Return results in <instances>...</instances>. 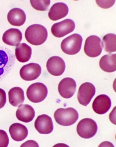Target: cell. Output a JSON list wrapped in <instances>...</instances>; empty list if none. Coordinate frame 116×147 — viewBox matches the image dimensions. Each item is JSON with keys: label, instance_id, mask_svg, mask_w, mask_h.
I'll return each mask as SVG.
<instances>
[{"label": "cell", "instance_id": "obj_15", "mask_svg": "<svg viewBox=\"0 0 116 147\" xmlns=\"http://www.w3.org/2000/svg\"><path fill=\"white\" fill-rule=\"evenodd\" d=\"M22 39V34L19 30L11 28L5 31L2 37L3 41L7 45L17 46Z\"/></svg>", "mask_w": 116, "mask_h": 147}, {"label": "cell", "instance_id": "obj_21", "mask_svg": "<svg viewBox=\"0 0 116 147\" xmlns=\"http://www.w3.org/2000/svg\"><path fill=\"white\" fill-rule=\"evenodd\" d=\"M8 94L9 103L12 106L18 107L24 102V92L20 87H15L10 89Z\"/></svg>", "mask_w": 116, "mask_h": 147}, {"label": "cell", "instance_id": "obj_8", "mask_svg": "<svg viewBox=\"0 0 116 147\" xmlns=\"http://www.w3.org/2000/svg\"><path fill=\"white\" fill-rule=\"evenodd\" d=\"M96 92L95 87L93 84L89 82L83 84L78 92L77 99L79 103L83 106H87L95 94Z\"/></svg>", "mask_w": 116, "mask_h": 147}, {"label": "cell", "instance_id": "obj_11", "mask_svg": "<svg viewBox=\"0 0 116 147\" xmlns=\"http://www.w3.org/2000/svg\"><path fill=\"white\" fill-rule=\"evenodd\" d=\"M47 68L50 74L55 76H60L65 71V62L62 58L59 56H52L47 61Z\"/></svg>", "mask_w": 116, "mask_h": 147}, {"label": "cell", "instance_id": "obj_16", "mask_svg": "<svg viewBox=\"0 0 116 147\" xmlns=\"http://www.w3.org/2000/svg\"><path fill=\"white\" fill-rule=\"evenodd\" d=\"M35 115V110L28 105H21L16 112L17 119L21 121L28 123L32 121Z\"/></svg>", "mask_w": 116, "mask_h": 147}, {"label": "cell", "instance_id": "obj_9", "mask_svg": "<svg viewBox=\"0 0 116 147\" xmlns=\"http://www.w3.org/2000/svg\"><path fill=\"white\" fill-rule=\"evenodd\" d=\"M41 73V67L39 64L30 63L22 67L20 74L21 78L24 80L31 81L37 78Z\"/></svg>", "mask_w": 116, "mask_h": 147}, {"label": "cell", "instance_id": "obj_2", "mask_svg": "<svg viewBox=\"0 0 116 147\" xmlns=\"http://www.w3.org/2000/svg\"><path fill=\"white\" fill-rule=\"evenodd\" d=\"M79 116L77 110L72 107L58 109L54 115L58 124L64 126H69L74 124L78 119Z\"/></svg>", "mask_w": 116, "mask_h": 147}, {"label": "cell", "instance_id": "obj_10", "mask_svg": "<svg viewBox=\"0 0 116 147\" xmlns=\"http://www.w3.org/2000/svg\"><path fill=\"white\" fill-rule=\"evenodd\" d=\"M76 84L73 79L65 78L59 82L58 87L60 96L66 99L72 98L76 91Z\"/></svg>", "mask_w": 116, "mask_h": 147}, {"label": "cell", "instance_id": "obj_7", "mask_svg": "<svg viewBox=\"0 0 116 147\" xmlns=\"http://www.w3.org/2000/svg\"><path fill=\"white\" fill-rule=\"evenodd\" d=\"M75 28L74 22L71 19H66L54 24L51 27V32L57 38L63 37L73 32Z\"/></svg>", "mask_w": 116, "mask_h": 147}, {"label": "cell", "instance_id": "obj_3", "mask_svg": "<svg viewBox=\"0 0 116 147\" xmlns=\"http://www.w3.org/2000/svg\"><path fill=\"white\" fill-rule=\"evenodd\" d=\"M83 38L79 34H74L62 40L61 48L64 53L69 55H75L80 52L81 48Z\"/></svg>", "mask_w": 116, "mask_h": 147}, {"label": "cell", "instance_id": "obj_28", "mask_svg": "<svg viewBox=\"0 0 116 147\" xmlns=\"http://www.w3.org/2000/svg\"><path fill=\"white\" fill-rule=\"evenodd\" d=\"M21 147H39L38 143L33 140H29L24 143Z\"/></svg>", "mask_w": 116, "mask_h": 147}, {"label": "cell", "instance_id": "obj_26", "mask_svg": "<svg viewBox=\"0 0 116 147\" xmlns=\"http://www.w3.org/2000/svg\"><path fill=\"white\" fill-rule=\"evenodd\" d=\"M96 2L100 7L103 9H108L114 4L115 1H96Z\"/></svg>", "mask_w": 116, "mask_h": 147}, {"label": "cell", "instance_id": "obj_4", "mask_svg": "<svg viewBox=\"0 0 116 147\" xmlns=\"http://www.w3.org/2000/svg\"><path fill=\"white\" fill-rule=\"evenodd\" d=\"M28 99L34 103H39L44 100L48 94V89L46 85L37 82L30 85L27 90Z\"/></svg>", "mask_w": 116, "mask_h": 147}, {"label": "cell", "instance_id": "obj_23", "mask_svg": "<svg viewBox=\"0 0 116 147\" xmlns=\"http://www.w3.org/2000/svg\"><path fill=\"white\" fill-rule=\"evenodd\" d=\"M33 7L39 11H45L48 10L50 4V0L44 1H30Z\"/></svg>", "mask_w": 116, "mask_h": 147}, {"label": "cell", "instance_id": "obj_13", "mask_svg": "<svg viewBox=\"0 0 116 147\" xmlns=\"http://www.w3.org/2000/svg\"><path fill=\"white\" fill-rule=\"evenodd\" d=\"M111 106L110 98L105 94L97 96L94 100L92 107L94 112L99 115H103L107 113Z\"/></svg>", "mask_w": 116, "mask_h": 147}, {"label": "cell", "instance_id": "obj_12", "mask_svg": "<svg viewBox=\"0 0 116 147\" xmlns=\"http://www.w3.org/2000/svg\"><path fill=\"white\" fill-rule=\"evenodd\" d=\"M34 126L39 133L43 134L51 133L54 129L52 119L50 117L46 115L38 116L35 121Z\"/></svg>", "mask_w": 116, "mask_h": 147}, {"label": "cell", "instance_id": "obj_14", "mask_svg": "<svg viewBox=\"0 0 116 147\" xmlns=\"http://www.w3.org/2000/svg\"><path fill=\"white\" fill-rule=\"evenodd\" d=\"M68 12V7L65 3H56L53 5L50 9L48 16L51 20L57 21L66 16Z\"/></svg>", "mask_w": 116, "mask_h": 147}, {"label": "cell", "instance_id": "obj_22", "mask_svg": "<svg viewBox=\"0 0 116 147\" xmlns=\"http://www.w3.org/2000/svg\"><path fill=\"white\" fill-rule=\"evenodd\" d=\"M105 51L108 53L116 52V35L114 34H108L102 39Z\"/></svg>", "mask_w": 116, "mask_h": 147}, {"label": "cell", "instance_id": "obj_24", "mask_svg": "<svg viewBox=\"0 0 116 147\" xmlns=\"http://www.w3.org/2000/svg\"><path fill=\"white\" fill-rule=\"evenodd\" d=\"M9 61L8 54L3 50L0 49V76L4 73L5 67L7 65Z\"/></svg>", "mask_w": 116, "mask_h": 147}, {"label": "cell", "instance_id": "obj_17", "mask_svg": "<svg viewBox=\"0 0 116 147\" xmlns=\"http://www.w3.org/2000/svg\"><path fill=\"white\" fill-rule=\"evenodd\" d=\"M7 20L12 25L21 26L26 22V14L22 9L15 8L9 12L7 16Z\"/></svg>", "mask_w": 116, "mask_h": 147}, {"label": "cell", "instance_id": "obj_6", "mask_svg": "<svg viewBox=\"0 0 116 147\" xmlns=\"http://www.w3.org/2000/svg\"><path fill=\"white\" fill-rule=\"evenodd\" d=\"M103 47V42L99 37L91 35L85 40L84 52L90 57H98L102 53Z\"/></svg>", "mask_w": 116, "mask_h": 147}, {"label": "cell", "instance_id": "obj_18", "mask_svg": "<svg viewBox=\"0 0 116 147\" xmlns=\"http://www.w3.org/2000/svg\"><path fill=\"white\" fill-rule=\"evenodd\" d=\"M9 131L12 138L16 141H22L28 135L27 127L20 123H15L12 124L9 128Z\"/></svg>", "mask_w": 116, "mask_h": 147}, {"label": "cell", "instance_id": "obj_25", "mask_svg": "<svg viewBox=\"0 0 116 147\" xmlns=\"http://www.w3.org/2000/svg\"><path fill=\"white\" fill-rule=\"evenodd\" d=\"M9 144V138L7 133L0 130V147H7Z\"/></svg>", "mask_w": 116, "mask_h": 147}, {"label": "cell", "instance_id": "obj_27", "mask_svg": "<svg viewBox=\"0 0 116 147\" xmlns=\"http://www.w3.org/2000/svg\"><path fill=\"white\" fill-rule=\"evenodd\" d=\"M6 102V93L4 90L0 88V109L5 106Z\"/></svg>", "mask_w": 116, "mask_h": 147}, {"label": "cell", "instance_id": "obj_1", "mask_svg": "<svg viewBox=\"0 0 116 147\" xmlns=\"http://www.w3.org/2000/svg\"><path fill=\"white\" fill-rule=\"evenodd\" d=\"M48 31L44 26L39 24H33L27 28L25 31L26 40L33 45L43 44L48 37Z\"/></svg>", "mask_w": 116, "mask_h": 147}, {"label": "cell", "instance_id": "obj_20", "mask_svg": "<svg viewBox=\"0 0 116 147\" xmlns=\"http://www.w3.org/2000/svg\"><path fill=\"white\" fill-rule=\"evenodd\" d=\"M15 55L19 62L25 63L30 60L32 55V49L26 43H22L17 46Z\"/></svg>", "mask_w": 116, "mask_h": 147}, {"label": "cell", "instance_id": "obj_5", "mask_svg": "<svg viewBox=\"0 0 116 147\" xmlns=\"http://www.w3.org/2000/svg\"><path fill=\"white\" fill-rule=\"evenodd\" d=\"M98 127L97 123L93 119L86 118L80 121L77 124L78 134L84 139L91 138L97 133Z\"/></svg>", "mask_w": 116, "mask_h": 147}, {"label": "cell", "instance_id": "obj_19", "mask_svg": "<svg viewBox=\"0 0 116 147\" xmlns=\"http://www.w3.org/2000/svg\"><path fill=\"white\" fill-rule=\"evenodd\" d=\"M116 54L104 55L100 59L99 65L103 71L107 73H112L116 70Z\"/></svg>", "mask_w": 116, "mask_h": 147}]
</instances>
